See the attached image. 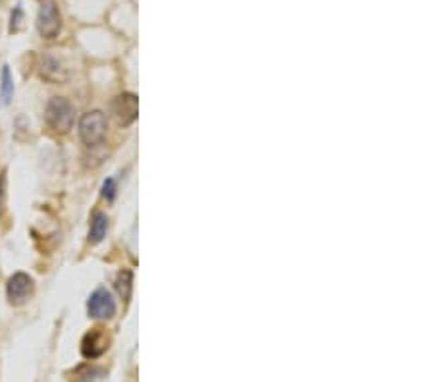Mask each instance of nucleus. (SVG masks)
I'll return each instance as SVG.
<instances>
[{"mask_svg":"<svg viewBox=\"0 0 434 382\" xmlns=\"http://www.w3.org/2000/svg\"><path fill=\"white\" fill-rule=\"evenodd\" d=\"M33 291H35V282L25 272H16L8 278L6 297L12 305L28 303V299L33 296Z\"/></svg>","mask_w":434,"mask_h":382,"instance_id":"4","label":"nucleus"},{"mask_svg":"<svg viewBox=\"0 0 434 382\" xmlns=\"http://www.w3.org/2000/svg\"><path fill=\"white\" fill-rule=\"evenodd\" d=\"M87 313L97 320H108L115 317L116 301L112 299V294L107 288H97L87 299Z\"/></svg>","mask_w":434,"mask_h":382,"instance_id":"5","label":"nucleus"},{"mask_svg":"<svg viewBox=\"0 0 434 382\" xmlns=\"http://www.w3.org/2000/svg\"><path fill=\"white\" fill-rule=\"evenodd\" d=\"M108 219L105 212H95L91 219V228H89V241L91 243H100L102 238L107 236Z\"/></svg>","mask_w":434,"mask_h":382,"instance_id":"10","label":"nucleus"},{"mask_svg":"<svg viewBox=\"0 0 434 382\" xmlns=\"http://www.w3.org/2000/svg\"><path fill=\"white\" fill-rule=\"evenodd\" d=\"M37 29L43 39H57L60 29H62V16H60V10L52 2V0H47L39 8V14H37Z\"/></svg>","mask_w":434,"mask_h":382,"instance_id":"3","label":"nucleus"},{"mask_svg":"<svg viewBox=\"0 0 434 382\" xmlns=\"http://www.w3.org/2000/svg\"><path fill=\"white\" fill-rule=\"evenodd\" d=\"M76 120V108L64 97H52L45 108V122L54 134H68Z\"/></svg>","mask_w":434,"mask_h":382,"instance_id":"1","label":"nucleus"},{"mask_svg":"<svg viewBox=\"0 0 434 382\" xmlns=\"http://www.w3.org/2000/svg\"><path fill=\"white\" fill-rule=\"evenodd\" d=\"M110 344L108 334L102 328H93L91 332H87L81 340V355L86 359H97L105 354Z\"/></svg>","mask_w":434,"mask_h":382,"instance_id":"6","label":"nucleus"},{"mask_svg":"<svg viewBox=\"0 0 434 382\" xmlns=\"http://www.w3.org/2000/svg\"><path fill=\"white\" fill-rule=\"evenodd\" d=\"M12 97H14V79H12L10 68L4 66L2 76H0V100H2V105H8Z\"/></svg>","mask_w":434,"mask_h":382,"instance_id":"11","label":"nucleus"},{"mask_svg":"<svg viewBox=\"0 0 434 382\" xmlns=\"http://www.w3.org/2000/svg\"><path fill=\"white\" fill-rule=\"evenodd\" d=\"M79 139L86 143L87 147H99L105 141L107 135V116L100 110H91L79 118L78 124Z\"/></svg>","mask_w":434,"mask_h":382,"instance_id":"2","label":"nucleus"},{"mask_svg":"<svg viewBox=\"0 0 434 382\" xmlns=\"http://www.w3.org/2000/svg\"><path fill=\"white\" fill-rule=\"evenodd\" d=\"M116 290L122 296V299L128 301L129 296H131V290H134V274L129 270H122L118 278H116Z\"/></svg>","mask_w":434,"mask_h":382,"instance_id":"12","label":"nucleus"},{"mask_svg":"<svg viewBox=\"0 0 434 382\" xmlns=\"http://www.w3.org/2000/svg\"><path fill=\"white\" fill-rule=\"evenodd\" d=\"M115 195H116V182L112 178H108L107 182L102 184V197L107 199V201H112Z\"/></svg>","mask_w":434,"mask_h":382,"instance_id":"13","label":"nucleus"},{"mask_svg":"<svg viewBox=\"0 0 434 382\" xmlns=\"http://www.w3.org/2000/svg\"><path fill=\"white\" fill-rule=\"evenodd\" d=\"M2 203H4V176L0 178V211H2Z\"/></svg>","mask_w":434,"mask_h":382,"instance_id":"15","label":"nucleus"},{"mask_svg":"<svg viewBox=\"0 0 434 382\" xmlns=\"http://www.w3.org/2000/svg\"><path fill=\"white\" fill-rule=\"evenodd\" d=\"M39 71H41V78L50 81V83H64V81L70 79V71H68V68H64L58 58L50 57V54H45V57L41 58Z\"/></svg>","mask_w":434,"mask_h":382,"instance_id":"8","label":"nucleus"},{"mask_svg":"<svg viewBox=\"0 0 434 382\" xmlns=\"http://www.w3.org/2000/svg\"><path fill=\"white\" fill-rule=\"evenodd\" d=\"M112 110L116 114V120L120 122L122 126H129L137 120V112H139V103H137L136 95L131 93H122L112 103Z\"/></svg>","mask_w":434,"mask_h":382,"instance_id":"7","label":"nucleus"},{"mask_svg":"<svg viewBox=\"0 0 434 382\" xmlns=\"http://www.w3.org/2000/svg\"><path fill=\"white\" fill-rule=\"evenodd\" d=\"M107 371L97 365H79L70 376V382H102Z\"/></svg>","mask_w":434,"mask_h":382,"instance_id":"9","label":"nucleus"},{"mask_svg":"<svg viewBox=\"0 0 434 382\" xmlns=\"http://www.w3.org/2000/svg\"><path fill=\"white\" fill-rule=\"evenodd\" d=\"M20 23H22V8H16L12 12V23H10V31L16 33L20 29Z\"/></svg>","mask_w":434,"mask_h":382,"instance_id":"14","label":"nucleus"}]
</instances>
